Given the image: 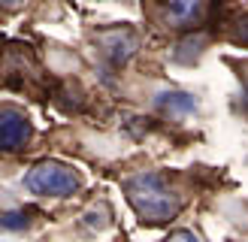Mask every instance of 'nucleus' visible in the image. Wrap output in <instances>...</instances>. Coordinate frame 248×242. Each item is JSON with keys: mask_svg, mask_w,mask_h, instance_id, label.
Returning a JSON list of instances; mask_svg holds the SVG:
<instances>
[{"mask_svg": "<svg viewBox=\"0 0 248 242\" xmlns=\"http://www.w3.org/2000/svg\"><path fill=\"white\" fill-rule=\"evenodd\" d=\"M31 118L21 112V109H0V151H18L28 145L31 139Z\"/></svg>", "mask_w": 248, "mask_h": 242, "instance_id": "20e7f679", "label": "nucleus"}, {"mask_svg": "<svg viewBox=\"0 0 248 242\" xmlns=\"http://www.w3.org/2000/svg\"><path fill=\"white\" fill-rule=\"evenodd\" d=\"M124 191H127V200L133 206V212L142 218L145 224H167L179 215L182 200L176 188L170 185V179L164 173H136L124 182Z\"/></svg>", "mask_w": 248, "mask_h": 242, "instance_id": "f257e3e1", "label": "nucleus"}, {"mask_svg": "<svg viewBox=\"0 0 248 242\" xmlns=\"http://www.w3.org/2000/svg\"><path fill=\"white\" fill-rule=\"evenodd\" d=\"M0 6H3V9H21L24 0H0Z\"/></svg>", "mask_w": 248, "mask_h": 242, "instance_id": "6e6552de", "label": "nucleus"}, {"mask_svg": "<svg viewBox=\"0 0 248 242\" xmlns=\"http://www.w3.org/2000/svg\"><path fill=\"white\" fill-rule=\"evenodd\" d=\"M233 36H236L239 43H248V15H242L236 21V28H233Z\"/></svg>", "mask_w": 248, "mask_h": 242, "instance_id": "423d86ee", "label": "nucleus"}, {"mask_svg": "<svg viewBox=\"0 0 248 242\" xmlns=\"http://www.w3.org/2000/svg\"><path fill=\"white\" fill-rule=\"evenodd\" d=\"M160 12H164V21L176 30H188L203 24L209 0H157Z\"/></svg>", "mask_w": 248, "mask_h": 242, "instance_id": "7ed1b4c3", "label": "nucleus"}, {"mask_svg": "<svg viewBox=\"0 0 248 242\" xmlns=\"http://www.w3.org/2000/svg\"><path fill=\"white\" fill-rule=\"evenodd\" d=\"M103 45H106V55L112 60H124V58L133 55L136 36L130 30H109V33H103Z\"/></svg>", "mask_w": 248, "mask_h": 242, "instance_id": "39448f33", "label": "nucleus"}, {"mask_svg": "<svg viewBox=\"0 0 248 242\" xmlns=\"http://www.w3.org/2000/svg\"><path fill=\"white\" fill-rule=\"evenodd\" d=\"M24 188L40 197H73L82 188V176L70 164L61 161H43L28 169L24 176Z\"/></svg>", "mask_w": 248, "mask_h": 242, "instance_id": "f03ea898", "label": "nucleus"}, {"mask_svg": "<svg viewBox=\"0 0 248 242\" xmlns=\"http://www.w3.org/2000/svg\"><path fill=\"white\" fill-rule=\"evenodd\" d=\"M21 212H12V215H3V221H0V224H3V227H24V224H28V221H21Z\"/></svg>", "mask_w": 248, "mask_h": 242, "instance_id": "0eeeda50", "label": "nucleus"}]
</instances>
